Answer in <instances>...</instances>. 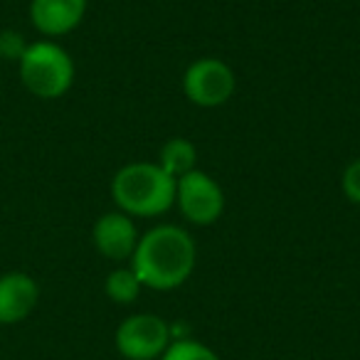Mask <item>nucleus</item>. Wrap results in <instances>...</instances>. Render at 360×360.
I'll list each match as a JSON object with an SVG mask.
<instances>
[{
    "label": "nucleus",
    "mask_w": 360,
    "mask_h": 360,
    "mask_svg": "<svg viewBox=\"0 0 360 360\" xmlns=\"http://www.w3.org/2000/svg\"><path fill=\"white\" fill-rule=\"evenodd\" d=\"M195 259V242L183 227L158 225L139 237L129 262L146 289L170 291L191 279Z\"/></svg>",
    "instance_id": "1"
},
{
    "label": "nucleus",
    "mask_w": 360,
    "mask_h": 360,
    "mask_svg": "<svg viewBox=\"0 0 360 360\" xmlns=\"http://www.w3.org/2000/svg\"><path fill=\"white\" fill-rule=\"evenodd\" d=\"M111 195L124 215L158 217L175 202V178L158 163H129L116 170Z\"/></svg>",
    "instance_id": "2"
},
{
    "label": "nucleus",
    "mask_w": 360,
    "mask_h": 360,
    "mask_svg": "<svg viewBox=\"0 0 360 360\" xmlns=\"http://www.w3.org/2000/svg\"><path fill=\"white\" fill-rule=\"evenodd\" d=\"M20 82L37 99H60L75 84V62L70 52L52 40L30 42L18 60Z\"/></svg>",
    "instance_id": "3"
},
{
    "label": "nucleus",
    "mask_w": 360,
    "mask_h": 360,
    "mask_svg": "<svg viewBox=\"0 0 360 360\" xmlns=\"http://www.w3.org/2000/svg\"><path fill=\"white\" fill-rule=\"evenodd\" d=\"M175 202L193 225H212L225 212V193L205 170H191L175 180Z\"/></svg>",
    "instance_id": "4"
},
{
    "label": "nucleus",
    "mask_w": 360,
    "mask_h": 360,
    "mask_svg": "<svg viewBox=\"0 0 360 360\" xmlns=\"http://www.w3.org/2000/svg\"><path fill=\"white\" fill-rule=\"evenodd\" d=\"M116 350L126 360H160L170 345V323L155 314H134L116 328Z\"/></svg>",
    "instance_id": "5"
},
{
    "label": "nucleus",
    "mask_w": 360,
    "mask_h": 360,
    "mask_svg": "<svg viewBox=\"0 0 360 360\" xmlns=\"http://www.w3.org/2000/svg\"><path fill=\"white\" fill-rule=\"evenodd\" d=\"M235 72L217 57H200L183 75V91L188 101L202 109H215L235 94Z\"/></svg>",
    "instance_id": "6"
},
{
    "label": "nucleus",
    "mask_w": 360,
    "mask_h": 360,
    "mask_svg": "<svg viewBox=\"0 0 360 360\" xmlns=\"http://www.w3.org/2000/svg\"><path fill=\"white\" fill-rule=\"evenodd\" d=\"M91 240H94V247L101 257L114 262H124L131 259V255H134L136 245H139V232H136V225L129 215L116 210V212H106V215H101L94 222Z\"/></svg>",
    "instance_id": "7"
},
{
    "label": "nucleus",
    "mask_w": 360,
    "mask_h": 360,
    "mask_svg": "<svg viewBox=\"0 0 360 360\" xmlns=\"http://www.w3.org/2000/svg\"><path fill=\"white\" fill-rule=\"evenodd\" d=\"M89 0H30V22L45 37H62L82 25Z\"/></svg>",
    "instance_id": "8"
},
{
    "label": "nucleus",
    "mask_w": 360,
    "mask_h": 360,
    "mask_svg": "<svg viewBox=\"0 0 360 360\" xmlns=\"http://www.w3.org/2000/svg\"><path fill=\"white\" fill-rule=\"evenodd\" d=\"M40 286L25 271H8L0 276V326H15L35 311Z\"/></svg>",
    "instance_id": "9"
},
{
    "label": "nucleus",
    "mask_w": 360,
    "mask_h": 360,
    "mask_svg": "<svg viewBox=\"0 0 360 360\" xmlns=\"http://www.w3.org/2000/svg\"><path fill=\"white\" fill-rule=\"evenodd\" d=\"M195 163H198L195 146H193L188 139H180V136L165 141L163 148H160V153H158V165L168 175H173L175 180H178L180 175L195 170Z\"/></svg>",
    "instance_id": "10"
},
{
    "label": "nucleus",
    "mask_w": 360,
    "mask_h": 360,
    "mask_svg": "<svg viewBox=\"0 0 360 360\" xmlns=\"http://www.w3.org/2000/svg\"><path fill=\"white\" fill-rule=\"evenodd\" d=\"M141 279L136 276V271L131 266H121V269H114L104 281V291L114 304H134L141 296Z\"/></svg>",
    "instance_id": "11"
},
{
    "label": "nucleus",
    "mask_w": 360,
    "mask_h": 360,
    "mask_svg": "<svg viewBox=\"0 0 360 360\" xmlns=\"http://www.w3.org/2000/svg\"><path fill=\"white\" fill-rule=\"evenodd\" d=\"M160 360H220V355L193 338H178L170 340V345L160 355Z\"/></svg>",
    "instance_id": "12"
},
{
    "label": "nucleus",
    "mask_w": 360,
    "mask_h": 360,
    "mask_svg": "<svg viewBox=\"0 0 360 360\" xmlns=\"http://www.w3.org/2000/svg\"><path fill=\"white\" fill-rule=\"evenodd\" d=\"M25 50H27V42L22 40V35L18 30L0 32V57H3V60L18 62Z\"/></svg>",
    "instance_id": "13"
},
{
    "label": "nucleus",
    "mask_w": 360,
    "mask_h": 360,
    "mask_svg": "<svg viewBox=\"0 0 360 360\" xmlns=\"http://www.w3.org/2000/svg\"><path fill=\"white\" fill-rule=\"evenodd\" d=\"M340 186H343V195L348 198L350 202L360 205V158H355L353 163L343 170Z\"/></svg>",
    "instance_id": "14"
}]
</instances>
